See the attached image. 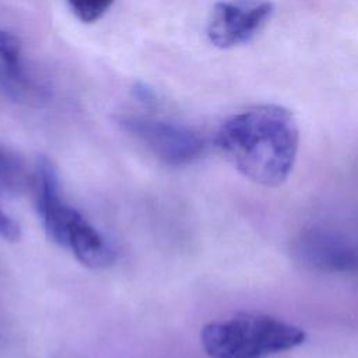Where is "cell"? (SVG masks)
Here are the masks:
<instances>
[{"label": "cell", "instance_id": "obj_3", "mask_svg": "<svg viewBox=\"0 0 358 358\" xmlns=\"http://www.w3.org/2000/svg\"><path fill=\"white\" fill-rule=\"evenodd\" d=\"M36 179L38 211L48 235L90 268L110 266L115 250L76 208L63 201L57 172L46 157L38 158Z\"/></svg>", "mask_w": 358, "mask_h": 358}, {"label": "cell", "instance_id": "obj_5", "mask_svg": "<svg viewBox=\"0 0 358 358\" xmlns=\"http://www.w3.org/2000/svg\"><path fill=\"white\" fill-rule=\"evenodd\" d=\"M270 0H224L211 13L207 35L217 48H234L249 42L271 18Z\"/></svg>", "mask_w": 358, "mask_h": 358}, {"label": "cell", "instance_id": "obj_7", "mask_svg": "<svg viewBox=\"0 0 358 358\" xmlns=\"http://www.w3.org/2000/svg\"><path fill=\"white\" fill-rule=\"evenodd\" d=\"M20 39L10 32L0 31V59L13 77H18L20 74Z\"/></svg>", "mask_w": 358, "mask_h": 358}, {"label": "cell", "instance_id": "obj_10", "mask_svg": "<svg viewBox=\"0 0 358 358\" xmlns=\"http://www.w3.org/2000/svg\"><path fill=\"white\" fill-rule=\"evenodd\" d=\"M0 238L7 241H17L20 238L18 224L7 215L0 207Z\"/></svg>", "mask_w": 358, "mask_h": 358}, {"label": "cell", "instance_id": "obj_2", "mask_svg": "<svg viewBox=\"0 0 358 358\" xmlns=\"http://www.w3.org/2000/svg\"><path fill=\"white\" fill-rule=\"evenodd\" d=\"M305 337L302 329L259 312L211 322L201 330V344L210 358H267L301 345Z\"/></svg>", "mask_w": 358, "mask_h": 358}, {"label": "cell", "instance_id": "obj_11", "mask_svg": "<svg viewBox=\"0 0 358 358\" xmlns=\"http://www.w3.org/2000/svg\"><path fill=\"white\" fill-rule=\"evenodd\" d=\"M134 94L137 95V98H140L141 101H145V102H150L151 99H154L152 91L148 87H145L144 84H137L134 88Z\"/></svg>", "mask_w": 358, "mask_h": 358}, {"label": "cell", "instance_id": "obj_9", "mask_svg": "<svg viewBox=\"0 0 358 358\" xmlns=\"http://www.w3.org/2000/svg\"><path fill=\"white\" fill-rule=\"evenodd\" d=\"M0 180L10 186H18L24 182L22 164L3 147H0Z\"/></svg>", "mask_w": 358, "mask_h": 358}, {"label": "cell", "instance_id": "obj_4", "mask_svg": "<svg viewBox=\"0 0 358 358\" xmlns=\"http://www.w3.org/2000/svg\"><path fill=\"white\" fill-rule=\"evenodd\" d=\"M119 124L169 165L192 162L204 150V140L199 133L169 122L129 116L120 119Z\"/></svg>", "mask_w": 358, "mask_h": 358}, {"label": "cell", "instance_id": "obj_8", "mask_svg": "<svg viewBox=\"0 0 358 358\" xmlns=\"http://www.w3.org/2000/svg\"><path fill=\"white\" fill-rule=\"evenodd\" d=\"M67 3L80 21L94 22L106 13L113 0H67Z\"/></svg>", "mask_w": 358, "mask_h": 358}, {"label": "cell", "instance_id": "obj_6", "mask_svg": "<svg viewBox=\"0 0 358 358\" xmlns=\"http://www.w3.org/2000/svg\"><path fill=\"white\" fill-rule=\"evenodd\" d=\"M294 250L305 266L317 271L358 275V245L333 232L305 231L296 239Z\"/></svg>", "mask_w": 358, "mask_h": 358}, {"label": "cell", "instance_id": "obj_1", "mask_svg": "<svg viewBox=\"0 0 358 358\" xmlns=\"http://www.w3.org/2000/svg\"><path fill=\"white\" fill-rule=\"evenodd\" d=\"M235 168L262 186L284 183L294 169L299 129L291 110L263 103L231 116L215 136Z\"/></svg>", "mask_w": 358, "mask_h": 358}]
</instances>
